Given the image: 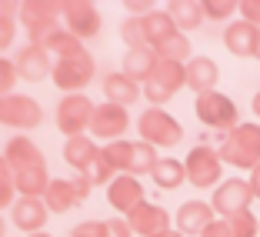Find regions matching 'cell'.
I'll list each match as a JSON object with an SVG mask.
<instances>
[{
  "instance_id": "cell-2",
  "label": "cell",
  "mask_w": 260,
  "mask_h": 237,
  "mask_svg": "<svg viewBox=\"0 0 260 237\" xmlns=\"http://www.w3.org/2000/svg\"><path fill=\"white\" fill-rule=\"evenodd\" d=\"M197 117L207 124V127H234L237 124V107H234V100L223 97V94L210 91V94H200L197 97Z\"/></svg>"
},
{
  "instance_id": "cell-16",
  "label": "cell",
  "mask_w": 260,
  "mask_h": 237,
  "mask_svg": "<svg viewBox=\"0 0 260 237\" xmlns=\"http://www.w3.org/2000/svg\"><path fill=\"white\" fill-rule=\"evenodd\" d=\"M250 191H253V197H260V164L253 167V174H250Z\"/></svg>"
},
{
  "instance_id": "cell-18",
  "label": "cell",
  "mask_w": 260,
  "mask_h": 237,
  "mask_svg": "<svg viewBox=\"0 0 260 237\" xmlns=\"http://www.w3.org/2000/svg\"><path fill=\"white\" fill-rule=\"evenodd\" d=\"M153 237H184V234H177V230H160V234H153Z\"/></svg>"
},
{
  "instance_id": "cell-11",
  "label": "cell",
  "mask_w": 260,
  "mask_h": 237,
  "mask_svg": "<svg viewBox=\"0 0 260 237\" xmlns=\"http://www.w3.org/2000/svg\"><path fill=\"white\" fill-rule=\"evenodd\" d=\"M227 224H230V234H234V237H253V234H257V221H253L250 211L227 217Z\"/></svg>"
},
{
  "instance_id": "cell-8",
  "label": "cell",
  "mask_w": 260,
  "mask_h": 237,
  "mask_svg": "<svg viewBox=\"0 0 260 237\" xmlns=\"http://www.w3.org/2000/svg\"><path fill=\"white\" fill-rule=\"evenodd\" d=\"M217 77H220V70H217V64L210 61V57H193V61L187 64V84L197 94H210L214 84H217Z\"/></svg>"
},
{
  "instance_id": "cell-19",
  "label": "cell",
  "mask_w": 260,
  "mask_h": 237,
  "mask_svg": "<svg viewBox=\"0 0 260 237\" xmlns=\"http://www.w3.org/2000/svg\"><path fill=\"white\" fill-rule=\"evenodd\" d=\"M253 57L260 61V31H257V47H253Z\"/></svg>"
},
{
  "instance_id": "cell-17",
  "label": "cell",
  "mask_w": 260,
  "mask_h": 237,
  "mask_svg": "<svg viewBox=\"0 0 260 237\" xmlns=\"http://www.w3.org/2000/svg\"><path fill=\"white\" fill-rule=\"evenodd\" d=\"M130 10H134V14H144V10H150V4H147V0H134Z\"/></svg>"
},
{
  "instance_id": "cell-9",
  "label": "cell",
  "mask_w": 260,
  "mask_h": 237,
  "mask_svg": "<svg viewBox=\"0 0 260 237\" xmlns=\"http://www.w3.org/2000/svg\"><path fill=\"white\" fill-rule=\"evenodd\" d=\"M170 20L180 23V27H197L200 20H204V4H193V0H184V4H174L170 7Z\"/></svg>"
},
{
  "instance_id": "cell-5",
  "label": "cell",
  "mask_w": 260,
  "mask_h": 237,
  "mask_svg": "<svg viewBox=\"0 0 260 237\" xmlns=\"http://www.w3.org/2000/svg\"><path fill=\"white\" fill-rule=\"evenodd\" d=\"M250 200H253L250 181H223L220 191L214 194V211H220L223 217H234V214H244Z\"/></svg>"
},
{
  "instance_id": "cell-15",
  "label": "cell",
  "mask_w": 260,
  "mask_h": 237,
  "mask_svg": "<svg viewBox=\"0 0 260 237\" xmlns=\"http://www.w3.org/2000/svg\"><path fill=\"white\" fill-rule=\"evenodd\" d=\"M200 237H234V234H230V224H227V221H214Z\"/></svg>"
},
{
  "instance_id": "cell-12",
  "label": "cell",
  "mask_w": 260,
  "mask_h": 237,
  "mask_svg": "<svg viewBox=\"0 0 260 237\" xmlns=\"http://www.w3.org/2000/svg\"><path fill=\"white\" fill-rule=\"evenodd\" d=\"M107 91L114 94V97H123V100H134V97H137V87L130 84L127 77H120V74L107 77Z\"/></svg>"
},
{
  "instance_id": "cell-20",
  "label": "cell",
  "mask_w": 260,
  "mask_h": 237,
  "mask_svg": "<svg viewBox=\"0 0 260 237\" xmlns=\"http://www.w3.org/2000/svg\"><path fill=\"white\" fill-rule=\"evenodd\" d=\"M253 110H257V114H260V94H257V97H253Z\"/></svg>"
},
{
  "instance_id": "cell-10",
  "label": "cell",
  "mask_w": 260,
  "mask_h": 237,
  "mask_svg": "<svg viewBox=\"0 0 260 237\" xmlns=\"http://www.w3.org/2000/svg\"><path fill=\"white\" fill-rule=\"evenodd\" d=\"M150 174H153V181L160 184V187H177V184L187 177V167L177 164V161H157V167H153Z\"/></svg>"
},
{
  "instance_id": "cell-13",
  "label": "cell",
  "mask_w": 260,
  "mask_h": 237,
  "mask_svg": "<svg viewBox=\"0 0 260 237\" xmlns=\"http://www.w3.org/2000/svg\"><path fill=\"white\" fill-rule=\"evenodd\" d=\"M237 10V4H230V0H207L204 4V17H214V20H223Z\"/></svg>"
},
{
  "instance_id": "cell-4",
  "label": "cell",
  "mask_w": 260,
  "mask_h": 237,
  "mask_svg": "<svg viewBox=\"0 0 260 237\" xmlns=\"http://www.w3.org/2000/svg\"><path fill=\"white\" fill-rule=\"evenodd\" d=\"M184 167H187L190 184H197V187H210V184L220 181V154L210 151V147H193Z\"/></svg>"
},
{
  "instance_id": "cell-3",
  "label": "cell",
  "mask_w": 260,
  "mask_h": 237,
  "mask_svg": "<svg viewBox=\"0 0 260 237\" xmlns=\"http://www.w3.org/2000/svg\"><path fill=\"white\" fill-rule=\"evenodd\" d=\"M140 130H144L147 144H160V147H170L177 144V140L184 137V130H180V124L174 121L170 114H164V110H147L144 117H140Z\"/></svg>"
},
{
  "instance_id": "cell-1",
  "label": "cell",
  "mask_w": 260,
  "mask_h": 237,
  "mask_svg": "<svg viewBox=\"0 0 260 237\" xmlns=\"http://www.w3.org/2000/svg\"><path fill=\"white\" fill-rule=\"evenodd\" d=\"M223 161L237 164V167H257L260 164V127L257 124H237L234 134H227L220 151Z\"/></svg>"
},
{
  "instance_id": "cell-7",
  "label": "cell",
  "mask_w": 260,
  "mask_h": 237,
  "mask_svg": "<svg viewBox=\"0 0 260 237\" xmlns=\"http://www.w3.org/2000/svg\"><path fill=\"white\" fill-rule=\"evenodd\" d=\"M257 31H260V27H253V23L237 20V23H230L227 31H223V44H227L230 54L253 57V47H257Z\"/></svg>"
},
{
  "instance_id": "cell-14",
  "label": "cell",
  "mask_w": 260,
  "mask_h": 237,
  "mask_svg": "<svg viewBox=\"0 0 260 237\" xmlns=\"http://www.w3.org/2000/svg\"><path fill=\"white\" fill-rule=\"evenodd\" d=\"M240 14H244L247 23L260 27V0H244V4H240Z\"/></svg>"
},
{
  "instance_id": "cell-6",
  "label": "cell",
  "mask_w": 260,
  "mask_h": 237,
  "mask_svg": "<svg viewBox=\"0 0 260 237\" xmlns=\"http://www.w3.org/2000/svg\"><path fill=\"white\" fill-rule=\"evenodd\" d=\"M210 224H214V207L204 204V200H187V204L177 211V227H180V234H204Z\"/></svg>"
}]
</instances>
